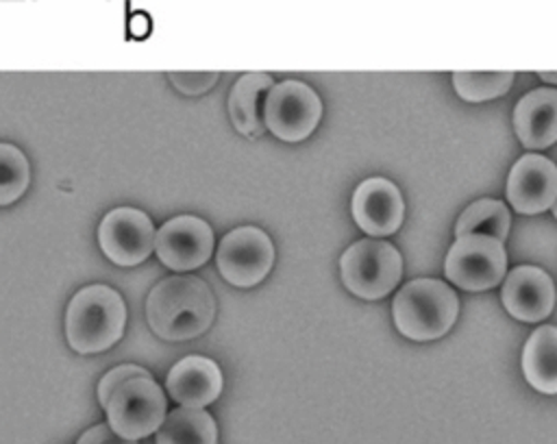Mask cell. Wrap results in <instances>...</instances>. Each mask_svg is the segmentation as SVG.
<instances>
[{
	"label": "cell",
	"instance_id": "1",
	"mask_svg": "<svg viewBox=\"0 0 557 444\" xmlns=\"http://www.w3.org/2000/svg\"><path fill=\"white\" fill-rule=\"evenodd\" d=\"M98 400L107 411V424L133 442L154 433L168 409L159 383L135 363L109 370L98 383Z\"/></svg>",
	"mask_w": 557,
	"mask_h": 444
},
{
	"label": "cell",
	"instance_id": "2",
	"mask_svg": "<svg viewBox=\"0 0 557 444\" xmlns=\"http://www.w3.org/2000/svg\"><path fill=\"white\" fill-rule=\"evenodd\" d=\"M215 316L209 285L194 274H174L159 281L146 300V320L161 340L183 342L205 333Z\"/></svg>",
	"mask_w": 557,
	"mask_h": 444
},
{
	"label": "cell",
	"instance_id": "3",
	"mask_svg": "<svg viewBox=\"0 0 557 444\" xmlns=\"http://www.w3.org/2000/svg\"><path fill=\"white\" fill-rule=\"evenodd\" d=\"M124 324L126 305L122 296L100 283L78 289L65 311L67 344L81 355L102 353L117 344Z\"/></svg>",
	"mask_w": 557,
	"mask_h": 444
},
{
	"label": "cell",
	"instance_id": "4",
	"mask_svg": "<svg viewBox=\"0 0 557 444\" xmlns=\"http://www.w3.org/2000/svg\"><path fill=\"white\" fill-rule=\"evenodd\" d=\"M459 311L457 294L437 279H416L398 289L392 303L396 329L416 342L444 335Z\"/></svg>",
	"mask_w": 557,
	"mask_h": 444
},
{
	"label": "cell",
	"instance_id": "5",
	"mask_svg": "<svg viewBox=\"0 0 557 444\" xmlns=\"http://www.w3.org/2000/svg\"><path fill=\"white\" fill-rule=\"evenodd\" d=\"M339 272L344 285L359 298L376 300L389 294L403 274L400 252L383 239H359L350 244L342 259Z\"/></svg>",
	"mask_w": 557,
	"mask_h": 444
},
{
	"label": "cell",
	"instance_id": "6",
	"mask_svg": "<svg viewBox=\"0 0 557 444\" xmlns=\"http://www.w3.org/2000/svg\"><path fill=\"white\" fill-rule=\"evenodd\" d=\"M505 270L507 255L503 242L481 233L459 235L444 261L448 281L468 292H483L498 285Z\"/></svg>",
	"mask_w": 557,
	"mask_h": 444
},
{
	"label": "cell",
	"instance_id": "7",
	"mask_svg": "<svg viewBox=\"0 0 557 444\" xmlns=\"http://www.w3.org/2000/svg\"><path fill=\"white\" fill-rule=\"evenodd\" d=\"M322 115L318 94L300 81H283L274 85L263 102V124L285 141L305 139Z\"/></svg>",
	"mask_w": 557,
	"mask_h": 444
},
{
	"label": "cell",
	"instance_id": "8",
	"mask_svg": "<svg viewBox=\"0 0 557 444\" xmlns=\"http://www.w3.org/2000/svg\"><path fill=\"white\" fill-rule=\"evenodd\" d=\"M218 270L235 287L257 285L274 263V246L257 226H239L226 233L218 246Z\"/></svg>",
	"mask_w": 557,
	"mask_h": 444
},
{
	"label": "cell",
	"instance_id": "9",
	"mask_svg": "<svg viewBox=\"0 0 557 444\" xmlns=\"http://www.w3.org/2000/svg\"><path fill=\"white\" fill-rule=\"evenodd\" d=\"M98 244L115 266H137L154 248L152 220L139 209L117 207L100 220Z\"/></svg>",
	"mask_w": 557,
	"mask_h": 444
},
{
	"label": "cell",
	"instance_id": "10",
	"mask_svg": "<svg viewBox=\"0 0 557 444\" xmlns=\"http://www.w3.org/2000/svg\"><path fill=\"white\" fill-rule=\"evenodd\" d=\"M154 252L170 270H194L213 252V231L196 215H176L154 233Z\"/></svg>",
	"mask_w": 557,
	"mask_h": 444
},
{
	"label": "cell",
	"instance_id": "11",
	"mask_svg": "<svg viewBox=\"0 0 557 444\" xmlns=\"http://www.w3.org/2000/svg\"><path fill=\"white\" fill-rule=\"evenodd\" d=\"M557 196V165L542 155H524L507 178V200L518 213H542Z\"/></svg>",
	"mask_w": 557,
	"mask_h": 444
},
{
	"label": "cell",
	"instance_id": "12",
	"mask_svg": "<svg viewBox=\"0 0 557 444\" xmlns=\"http://www.w3.org/2000/svg\"><path fill=\"white\" fill-rule=\"evenodd\" d=\"M505 309L522 322H540L548 318L555 305V285L548 272L537 266L513 268L500 292Z\"/></svg>",
	"mask_w": 557,
	"mask_h": 444
},
{
	"label": "cell",
	"instance_id": "13",
	"mask_svg": "<svg viewBox=\"0 0 557 444\" xmlns=\"http://www.w3.org/2000/svg\"><path fill=\"white\" fill-rule=\"evenodd\" d=\"M400 192L387 178H366L352 194V218L368 235H392L403 222Z\"/></svg>",
	"mask_w": 557,
	"mask_h": 444
},
{
	"label": "cell",
	"instance_id": "14",
	"mask_svg": "<svg viewBox=\"0 0 557 444\" xmlns=\"http://www.w3.org/2000/svg\"><path fill=\"white\" fill-rule=\"evenodd\" d=\"M165 390L181 407L202 409L220 396L222 372L209 357L189 355L170 368Z\"/></svg>",
	"mask_w": 557,
	"mask_h": 444
},
{
	"label": "cell",
	"instance_id": "15",
	"mask_svg": "<svg viewBox=\"0 0 557 444\" xmlns=\"http://www.w3.org/2000/svg\"><path fill=\"white\" fill-rule=\"evenodd\" d=\"M513 128L527 148H546L557 141V89L537 87L524 94L513 109Z\"/></svg>",
	"mask_w": 557,
	"mask_h": 444
},
{
	"label": "cell",
	"instance_id": "16",
	"mask_svg": "<svg viewBox=\"0 0 557 444\" xmlns=\"http://www.w3.org/2000/svg\"><path fill=\"white\" fill-rule=\"evenodd\" d=\"M274 87V81L265 72H248L237 78L228 96V113L233 126L248 137H259L265 131L261 100Z\"/></svg>",
	"mask_w": 557,
	"mask_h": 444
},
{
	"label": "cell",
	"instance_id": "17",
	"mask_svg": "<svg viewBox=\"0 0 557 444\" xmlns=\"http://www.w3.org/2000/svg\"><path fill=\"white\" fill-rule=\"evenodd\" d=\"M524 379L542 394H557V326L535 329L522 348Z\"/></svg>",
	"mask_w": 557,
	"mask_h": 444
},
{
	"label": "cell",
	"instance_id": "18",
	"mask_svg": "<svg viewBox=\"0 0 557 444\" xmlns=\"http://www.w3.org/2000/svg\"><path fill=\"white\" fill-rule=\"evenodd\" d=\"M157 444H218V427L205 409H172L157 429Z\"/></svg>",
	"mask_w": 557,
	"mask_h": 444
},
{
	"label": "cell",
	"instance_id": "19",
	"mask_svg": "<svg viewBox=\"0 0 557 444\" xmlns=\"http://www.w3.org/2000/svg\"><path fill=\"white\" fill-rule=\"evenodd\" d=\"M509 211L500 200L481 198L461 211L455 224V233L457 237L468 233H481L503 242L509 233Z\"/></svg>",
	"mask_w": 557,
	"mask_h": 444
},
{
	"label": "cell",
	"instance_id": "20",
	"mask_svg": "<svg viewBox=\"0 0 557 444\" xmlns=\"http://www.w3.org/2000/svg\"><path fill=\"white\" fill-rule=\"evenodd\" d=\"M513 81V72H455L453 85L468 102H483L503 96Z\"/></svg>",
	"mask_w": 557,
	"mask_h": 444
},
{
	"label": "cell",
	"instance_id": "21",
	"mask_svg": "<svg viewBox=\"0 0 557 444\" xmlns=\"http://www.w3.org/2000/svg\"><path fill=\"white\" fill-rule=\"evenodd\" d=\"M30 170L24 152L0 141V207L17 200L28 187Z\"/></svg>",
	"mask_w": 557,
	"mask_h": 444
},
{
	"label": "cell",
	"instance_id": "22",
	"mask_svg": "<svg viewBox=\"0 0 557 444\" xmlns=\"http://www.w3.org/2000/svg\"><path fill=\"white\" fill-rule=\"evenodd\" d=\"M168 76L172 85L187 96L202 94L218 81V72H170Z\"/></svg>",
	"mask_w": 557,
	"mask_h": 444
},
{
	"label": "cell",
	"instance_id": "23",
	"mask_svg": "<svg viewBox=\"0 0 557 444\" xmlns=\"http://www.w3.org/2000/svg\"><path fill=\"white\" fill-rule=\"evenodd\" d=\"M76 444H135L133 440H126L122 435H117L109 424L100 422L91 429H87Z\"/></svg>",
	"mask_w": 557,
	"mask_h": 444
},
{
	"label": "cell",
	"instance_id": "24",
	"mask_svg": "<svg viewBox=\"0 0 557 444\" xmlns=\"http://www.w3.org/2000/svg\"><path fill=\"white\" fill-rule=\"evenodd\" d=\"M540 76L548 83H557V72H540Z\"/></svg>",
	"mask_w": 557,
	"mask_h": 444
},
{
	"label": "cell",
	"instance_id": "25",
	"mask_svg": "<svg viewBox=\"0 0 557 444\" xmlns=\"http://www.w3.org/2000/svg\"><path fill=\"white\" fill-rule=\"evenodd\" d=\"M550 207H553V213H555V218H557V196H555V202H553Z\"/></svg>",
	"mask_w": 557,
	"mask_h": 444
}]
</instances>
